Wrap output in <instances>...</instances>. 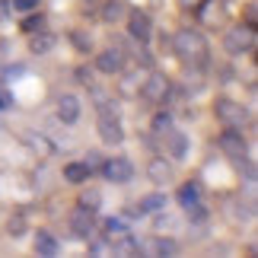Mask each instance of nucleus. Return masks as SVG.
<instances>
[{
    "instance_id": "obj_1",
    "label": "nucleus",
    "mask_w": 258,
    "mask_h": 258,
    "mask_svg": "<svg viewBox=\"0 0 258 258\" xmlns=\"http://www.w3.org/2000/svg\"><path fill=\"white\" fill-rule=\"evenodd\" d=\"M172 48L185 57V61H204V54H207V42H204V35H201V32H195V29H182V32L175 35Z\"/></svg>"
},
{
    "instance_id": "obj_2",
    "label": "nucleus",
    "mask_w": 258,
    "mask_h": 258,
    "mask_svg": "<svg viewBox=\"0 0 258 258\" xmlns=\"http://www.w3.org/2000/svg\"><path fill=\"white\" fill-rule=\"evenodd\" d=\"M214 115L223 121V127H239V131L252 121L249 108L239 105V102H233V99H217V102H214Z\"/></svg>"
},
{
    "instance_id": "obj_3",
    "label": "nucleus",
    "mask_w": 258,
    "mask_h": 258,
    "mask_svg": "<svg viewBox=\"0 0 258 258\" xmlns=\"http://www.w3.org/2000/svg\"><path fill=\"white\" fill-rule=\"evenodd\" d=\"M223 48H226L233 57L249 54L252 48H255V29H252V26H233L230 32L223 35Z\"/></svg>"
},
{
    "instance_id": "obj_4",
    "label": "nucleus",
    "mask_w": 258,
    "mask_h": 258,
    "mask_svg": "<svg viewBox=\"0 0 258 258\" xmlns=\"http://www.w3.org/2000/svg\"><path fill=\"white\" fill-rule=\"evenodd\" d=\"M172 96V83L166 80V74H150L147 77V83L141 86V99L144 102H150V105H160V102H166V99Z\"/></svg>"
},
{
    "instance_id": "obj_5",
    "label": "nucleus",
    "mask_w": 258,
    "mask_h": 258,
    "mask_svg": "<svg viewBox=\"0 0 258 258\" xmlns=\"http://www.w3.org/2000/svg\"><path fill=\"white\" fill-rule=\"evenodd\" d=\"M217 144H220V150L226 156H233V160H245V153H249V141L242 137L239 127H223V134L217 137Z\"/></svg>"
},
{
    "instance_id": "obj_6",
    "label": "nucleus",
    "mask_w": 258,
    "mask_h": 258,
    "mask_svg": "<svg viewBox=\"0 0 258 258\" xmlns=\"http://www.w3.org/2000/svg\"><path fill=\"white\" fill-rule=\"evenodd\" d=\"M102 175H105V182L124 185V182H131V178H134V166H131L127 156H115V160H105L102 163Z\"/></svg>"
},
{
    "instance_id": "obj_7",
    "label": "nucleus",
    "mask_w": 258,
    "mask_h": 258,
    "mask_svg": "<svg viewBox=\"0 0 258 258\" xmlns=\"http://www.w3.org/2000/svg\"><path fill=\"white\" fill-rule=\"evenodd\" d=\"M127 32H131L134 42H141V45H150V38H153V23H150V16L147 13H127Z\"/></svg>"
},
{
    "instance_id": "obj_8",
    "label": "nucleus",
    "mask_w": 258,
    "mask_h": 258,
    "mask_svg": "<svg viewBox=\"0 0 258 258\" xmlns=\"http://www.w3.org/2000/svg\"><path fill=\"white\" fill-rule=\"evenodd\" d=\"M96 71L99 74H121L124 71V51L121 48H105L96 54Z\"/></svg>"
},
{
    "instance_id": "obj_9",
    "label": "nucleus",
    "mask_w": 258,
    "mask_h": 258,
    "mask_svg": "<svg viewBox=\"0 0 258 258\" xmlns=\"http://www.w3.org/2000/svg\"><path fill=\"white\" fill-rule=\"evenodd\" d=\"M71 230L80 236V239H89V236L96 233V211H89V207H77L71 214Z\"/></svg>"
},
{
    "instance_id": "obj_10",
    "label": "nucleus",
    "mask_w": 258,
    "mask_h": 258,
    "mask_svg": "<svg viewBox=\"0 0 258 258\" xmlns=\"http://www.w3.org/2000/svg\"><path fill=\"white\" fill-rule=\"evenodd\" d=\"M99 137H102V144H121L124 141V127L118 121V115H99Z\"/></svg>"
},
{
    "instance_id": "obj_11",
    "label": "nucleus",
    "mask_w": 258,
    "mask_h": 258,
    "mask_svg": "<svg viewBox=\"0 0 258 258\" xmlns=\"http://www.w3.org/2000/svg\"><path fill=\"white\" fill-rule=\"evenodd\" d=\"M80 99H77L74 93H67V96H61L57 99V121L61 124H77L80 121Z\"/></svg>"
},
{
    "instance_id": "obj_12",
    "label": "nucleus",
    "mask_w": 258,
    "mask_h": 258,
    "mask_svg": "<svg viewBox=\"0 0 258 258\" xmlns=\"http://www.w3.org/2000/svg\"><path fill=\"white\" fill-rule=\"evenodd\" d=\"M89 96H93V102L99 108V115H118V102L115 96H108L102 86H89Z\"/></svg>"
},
{
    "instance_id": "obj_13",
    "label": "nucleus",
    "mask_w": 258,
    "mask_h": 258,
    "mask_svg": "<svg viewBox=\"0 0 258 258\" xmlns=\"http://www.w3.org/2000/svg\"><path fill=\"white\" fill-rule=\"evenodd\" d=\"M89 175H93V166L89 163H67L64 166V182H71V185L89 182Z\"/></svg>"
},
{
    "instance_id": "obj_14",
    "label": "nucleus",
    "mask_w": 258,
    "mask_h": 258,
    "mask_svg": "<svg viewBox=\"0 0 258 258\" xmlns=\"http://www.w3.org/2000/svg\"><path fill=\"white\" fill-rule=\"evenodd\" d=\"M144 252L147 249L134 239V236H127V233H121V239L112 242V255H144Z\"/></svg>"
},
{
    "instance_id": "obj_15",
    "label": "nucleus",
    "mask_w": 258,
    "mask_h": 258,
    "mask_svg": "<svg viewBox=\"0 0 258 258\" xmlns=\"http://www.w3.org/2000/svg\"><path fill=\"white\" fill-rule=\"evenodd\" d=\"M35 252H38V255H57V239H54V233L38 230V233H35Z\"/></svg>"
},
{
    "instance_id": "obj_16",
    "label": "nucleus",
    "mask_w": 258,
    "mask_h": 258,
    "mask_svg": "<svg viewBox=\"0 0 258 258\" xmlns=\"http://www.w3.org/2000/svg\"><path fill=\"white\" fill-rule=\"evenodd\" d=\"M127 16V7L121 4V0H105V7H102V19L108 26L112 23H121V19Z\"/></svg>"
},
{
    "instance_id": "obj_17",
    "label": "nucleus",
    "mask_w": 258,
    "mask_h": 258,
    "mask_svg": "<svg viewBox=\"0 0 258 258\" xmlns=\"http://www.w3.org/2000/svg\"><path fill=\"white\" fill-rule=\"evenodd\" d=\"M147 175H150L156 185H166V182L172 178V166L166 163V160H153V163H150V169H147Z\"/></svg>"
},
{
    "instance_id": "obj_18",
    "label": "nucleus",
    "mask_w": 258,
    "mask_h": 258,
    "mask_svg": "<svg viewBox=\"0 0 258 258\" xmlns=\"http://www.w3.org/2000/svg\"><path fill=\"white\" fill-rule=\"evenodd\" d=\"M163 207H166V195H163V191H153V195L141 198L137 211H141V214H156V211H163Z\"/></svg>"
},
{
    "instance_id": "obj_19",
    "label": "nucleus",
    "mask_w": 258,
    "mask_h": 258,
    "mask_svg": "<svg viewBox=\"0 0 258 258\" xmlns=\"http://www.w3.org/2000/svg\"><path fill=\"white\" fill-rule=\"evenodd\" d=\"M198 201H201V188H198L195 182H185L182 188H178V204L182 207H191Z\"/></svg>"
},
{
    "instance_id": "obj_20",
    "label": "nucleus",
    "mask_w": 258,
    "mask_h": 258,
    "mask_svg": "<svg viewBox=\"0 0 258 258\" xmlns=\"http://www.w3.org/2000/svg\"><path fill=\"white\" fill-rule=\"evenodd\" d=\"M172 127H175L172 112H169V108H160V112L153 115V131H156V134H169Z\"/></svg>"
},
{
    "instance_id": "obj_21",
    "label": "nucleus",
    "mask_w": 258,
    "mask_h": 258,
    "mask_svg": "<svg viewBox=\"0 0 258 258\" xmlns=\"http://www.w3.org/2000/svg\"><path fill=\"white\" fill-rule=\"evenodd\" d=\"M29 48H32L35 54L51 51V48H54V35H51V32H35L32 38H29Z\"/></svg>"
},
{
    "instance_id": "obj_22",
    "label": "nucleus",
    "mask_w": 258,
    "mask_h": 258,
    "mask_svg": "<svg viewBox=\"0 0 258 258\" xmlns=\"http://www.w3.org/2000/svg\"><path fill=\"white\" fill-rule=\"evenodd\" d=\"M150 252H153V255H175V252H178V245H175L172 236H156L153 245H150Z\"/></svg>"
},
{
    "instance_id": "obj_23",
    "label": "nucleus",
    "mask_w": 258,
    "mask_h": 258,
    "mask_svg": "<svg viewBox=\"0 0 258 258\" xmlns=\"http://www.w3.org/2000/svg\"><path fill=\"white\" fill-rule=\"evenodd\" d=\"M185 150H188V137L178 134V131H169V153L175 156V160H182Z\"/></svg>"
},
{
    "instance_id": "obj_24",
    "label": "nucleus",
    "mask_w": 258,
    "mask_h": 258,
    "mask_svg": "<svg viewBox=\"0 0 258 258\" xmlns=\"http://www.w3.org/2000/svg\"><path fill=\"white\" fill-rule=\"evenodd\" d=\"M7 230H10V236H23V233H26V214L16 211V214L7 220Z\"/></svg>"
},
{
    "instance_id": "obj_25",
    "label": "nucleus",
    "mask_w": 258,
    "mask_h": 258,
    "mask_svg": "<svg viewBox=\"0 0 258 258\" xmlns=\"http://www.w3.org/2000/svg\"><path fill=\"white\" fill-rule=\"evenodd\" d=\"M99 204H102V195H99L96 188H89V191L80 195V207H89V211H96Z\"/></svg>"
},
{
    "instance_id": "obj_26",
    "label": "nucleus",
    "mask_w": 258,
    "mask_h": 258,
    "mask_svg": "<svg viewBox=\"0 0 258 258\" xmlns=\"http://www.w3.org/2000/svg\"><path fill=\"white\" fill-rule=\"evenodd\" d=\"M71 38H74V48H77V51H93V38H89L86 32H71Z\"/></svg>"
},
{
    "instance_id": "obj_27",
    "label": "nucleus",
    "mask_w": 258,
    "mask_h": 258,
    "mask_svg": "<svg viewBox=\"0 0 258 258\" xmlns=\"http://www.w3.org/2000/svg\"><path fill=\"white\" fill-rule=\"evenodd\" d=\"M105 233L108 236H121V233H127V223L118 220V217H112V220H105Z\"/></svg>"
},
{
    "instance_id": "obj_28",
    "label": "nucleus",
    "mask_w": 258,
    "mask_h": 258,
    "mask_svg": "<svg viewBox=\"0 0 258 258\" xmlns=\"http://www.w3.org/2000/svg\"><path fill=\"white\" fill-rule=\"evenodd\" d=\"M153 226H156V233H163V230H169V226H172V217L166 214V207H163V211H156V217H153Z\"/></svg>"
},
{
    "instance_id": "obj_29",
    "label": "nucleus",
    "mask_w": 258,
    "mask_h": 258,
    "mask_svg": "<svg viewBox=\"0 0 258 258\" xmlns=\"http://www.w3.org/2000/svg\"><path fill=\"white\" fill-rule=\"evenodd\" d=\"M13 10H16V13H35L38 0H13Z\"/></svg>"
},
{
    "instance_id": "obj_30",
    "label": "nucleus",
    "mask_w": 258,
    "mask_h": 258,
    "mask_svg": "<svg viewBox=\"0 0 258 258\" xmlns=\"http://www.w3.org/2000/svg\"><path fill=\"white\" fill-rule=\"evenodd\" d=\"M42 26H45V16L42 13H38V16H29L26 23H23V29H29V32H35V29H42Z\"/></svg>"
},
{
    "instance_id": "obj_31",
    "label": "nucleus",
    "mask_w": 258,
    "mask_h": 258,
    "mask_svg": "<svg viewBox=\"0 0 258 258\" xmlns=\"http://www.w3.org/2000/svg\"><path fill=\"white\" fill-rule=\"evenodd\" d=\"M7 108H13V96H10L4 86H0V112H7Z\"/></svg>"
},
{
    "instance_id": "obj_32",
    "label": "nucleus",
    "mask_w": 258,
    "mask_h": 258,
    "mask_svg": "<svg viewBox=\"0 0 258 258\" xmlns=\"http://www.w3.org/2000/svg\"><path fill=\"white\" fill-rule=\"evenodd\" d=\"M108 252H112V245H102V239L89 245V255H108Z\"/></svg>"
}]
</instances>
